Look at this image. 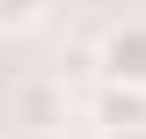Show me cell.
I'll return each mask as SVG.
<instances>
[{
    "mask_svg": "<svg viewBox=\"0 0 146 139\" xmlns=\"http://www.w3.org/2000/svg\"><path fill=\"white\" fill-rule=\"evenodd\" d=\"M95 73H102V88H146V15L102 29V44H95Z\"/></svg>",
    "mask_w": 146,
    "mask_h": 139,
    "instance_id": "1",
    "label": "cell"
},
{
    "mask_svg": "<svg viewBox=\"0 0 146 139\" xmlns=\"http://www.w3.org/2000/svg\"><path fill=\"white\" fill-rule=\"evenodd\" d=\"M15 117L36 124V132L66 124V88H58V81H22V88H15Z\"/></svg>",
    "mask_w": 146,
    "mask_h": 139,
    "instance_id": "2",
    "label": "cell"
},
{
    "mask_svg": "<svg viewBox=\"0 0 146 139\" xmlns=\"http://www.w3.org/2000/svg\"><path fill=\"white\" fill-rule=\"evenodd\" d=\"M95 124L102 132H139L146 124V88H102L95 95Z\"/></svg>",
    "mask_w": 146,
    "mask_h": 139,
    "instance_id": "3",
    "label": "cell"
},
{
    "mask_svg": "<svg viewBox=\"0 0 146 139\" xmlns=\"http://www.w3.org/2000/svg\"><path fill=\"white\" fill-rule=\"evenodd\" d=\"M51 0H0V29H36Z\"/></svg>",
    "mask_w": 146,
    "mask_h": 139,
    "instance_id": "4",
    "label": "cell"
},
{
    "mask_svg": "<svg viewBox=\"0 0 146 139\" xmlns=\"http://www.w3.org/2000/svg\"><path fill=\"white\" fill-rule=\"evenodd\" d=\"M102 139H146V124H139V132H102Z\"/></svg>",
    "mask_w": 146,
    "mask_h": 139,
    "instance_id": "5",
    "label": "cell"
}]
</instances>
